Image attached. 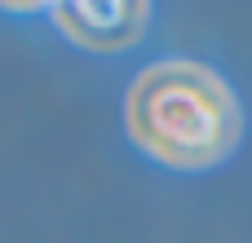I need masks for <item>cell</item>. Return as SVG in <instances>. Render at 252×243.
I'll list each match as a JSON object with an SVG mask.
<instances>
[{
	"label": "cell",
	"instance_id": "obj_1",
	"mask_svg": "<svg viewBox=\"0 0 252 243\" xmlns=\"http://www.w3.org/2000/svg\"><path fill=\"white\" fill-rule=\"evenodd\" d=\"M239 128L244 120L230 84L199 62H159L128 89V133L159 164H221L235 151Z\"/></svg>",
	"mask_w": 252,
	"mask_h": 243
},
{
	"label": "cell",
	"instance_id": "obj_2",
	"mask_svg": "<svg viewBox=\"0 0 252 243\" xmlns=\"http://www.w3.org/2000/svg\"><path fill=\"white\" fill-rule=\"evenodd\" d=\"M151 0H53L58 27L84 49H124L142 35Z\"/></svg>",
	"mask_w": 252,
	"mask_h": 243
},
{
	"label": "cell",
	"instance_id": "obj_3",
	"mask_svg": "<svg viewBox=\"0 0 252 243\" xmlns=\"http://www.w3.org/2000/svg\"><path fill=\"white\" fill-rule=\"evenodd\" d=\"M0 4H9V9H40V4H53V0H0Z\"/></svg>",
	"mask_w": 252,
	"mask_h": 243
}]
</instances>
